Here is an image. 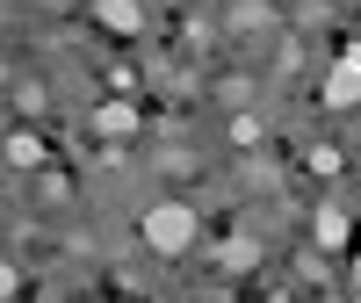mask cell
Listing matches in <instances>:
<instances>
[{"label": "cell", "instance_id": "1", "mask_svg": "<svg viewBox=\"0 0 361 303\" xmlns=\"http://www.w3.org/2000/svg\"><path fill=\"white\" fill-rule=\"evenodd\" d=\"M137 238H145L152 253H166V260H173V253H188L195 238H202V217H195L188 202H152V209L137 217Z\"/></svg>", "mask_w": 361, "mask_h": 303}, {"label": "cell", "instance_id": "2", "mask_svg": "<svg viewBox=\"0 0 361 303\" xmlns=\"http://www.w3.org/2000/svg\"><path fill=\"white\" fill-rule=\"evenodd\" d=\"M318 101L325 109H361V44H347L340 58H333V73H325V87H318Z\"/></svg>", "mask_w": 361, "mask_h": 303}, {"label": "cell", "instance_id": "3", "mask_svg": "<svg viewBox=\"0 0 361 303\" xmlns=\"http://www.w3.org/2000/svg\"><path fill=\"white\" fill-rule=\"evenodd\" d=\"M94 22H109V29H123V37H137V29H145V8H137V0H94Z\"/></svg>", "mask_w": 361, "mask_h": 303}, {"label": "cell", "instance_id": "4", "mask_svg": "<svg viewBox=\"0 0 361 303\" xmlns=\"http://www.w3.org/2000/svg\"><path fill=\"white\" fill-rule=\"evenodd\" d=\"M94 130H102V137H130V130H137V109H130V101H102V109H94Z\"/></svg>", "mask_w": 361, "mask_h": 303}, {"label": "cell", "instance_id": "5", "mask_svg": "<svg viewBox=\"0 0 361 303\" xmlns=\"http://www.w3.org/2000/svg\"><path fill=\"white\" fill-rule=\"evenodd\" d=\"M8 166H15V173L44 166V144H37V130H15V137H8Z\"/></svg>", "mask_w": 361, "mask_h": 303}, {"label": "cell", "instance_id": "6", "mask_svg": "<svg viewBox=\"0 0 361 303\" xmlns=\"http://www.w3.org/2000/svg\"><path fill=\"white\" fill-rule=\"evenodd\" d=\"M318 246H347V217L340 209H318Z\"/></svg>", "mask_w": 361, "mask_h": 303}, {"label": "cell", "instance_id": "7", "mask_svg": "<svg viewBox=\"0 0 361 303\" xmlns=\"http://www.w3.org/2000/svg\"><path fill=\"white\" fill-rule=\"evenodd\" d=\"M224 267H253V238H231V246H224Z\"/></svg>", "mask_w": 361, "mask_h": 303}]
</instances>
